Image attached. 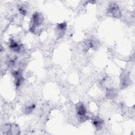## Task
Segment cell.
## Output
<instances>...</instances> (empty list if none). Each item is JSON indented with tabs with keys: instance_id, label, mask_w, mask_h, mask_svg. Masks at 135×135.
Returning <instances> with one entry per match:
<instances>
[{
	"instance_id": "obj_4",
	"label": "cell",
	"mask_w": 135,
	"mask_h": 135,
	"mask_svg": "<svg viewBox=\"0 0 135 135\" xmlns=\"http://www.w3.org/2000/svg\"><path fill=\"white\" fill-rule=\"evenodd\" d=\"M108 13L115 18H120L121 16V11L116 4H112L110 5Z\"/></svg>"
},
{
	"instance_id": "obj_1",
	"label": "cell",
	"mask_w": 135,
	"mask_h": 135,
	"mask_svg": "<svg viewBox=\"0 0 135 135\" xmlns=\"http://www.w3.org/2000/svg\"><path fill=\"white\" fill-rule=\"evenodd\" d=\"M30 31L33 33H35L37 27L42 24L44 21V17L40 13L36 12L33 14L31 21Z\"/></svg>"
},
{
	"instance_id": "obj_2",
	"label": "cell",
	"mask_w": 135,
	"mask_h": 135,
	"mask_svg": "<svg viewBox=\"0 0 135 135\" xmlns=\"http://www.w3.org/2000/svg\"><path fill=\"white\" fill-rule=\"evenodd\" d=\"M75 109L78 115L79 116V118L81 121H85L87 120L88 117L86 115V109L84 105L81 103L79 102L75 105Z\"/></svg>"
},
{
	"instance_id": "obj_9",
	"label": "cell",
	"mask_w": 135,
	"mask_h": 135,
	"mask_svg": "<svg viewBox=\"0 0 135 135\" xmlns=\"http://www.w3.org/2000/svg\"><path fill=\"white\" fill-rule=\"evenodd\" d=\"M9 46V47L14 52H18L21 49V46L13 40H10Z\"/></svg>"
},
{
	"instance_id": "obj_8",
	"label": "cell",
	"mask_w": 135,
	"mask_h": 135,
	"mask_svg": "<svg viewBox=\"0 0 135 135\" xmlns=\"http://www.w3.org/2000/svg\"><path fill=\"white\" fill-rule=\"evenodd\" d=\"M92 123L97 130H100L102 127L103 121L101 118L98 117H96L93 119Z\"/></svg>"
},
{
	"instance_id": "obj_7",
	"label": "cell",
	"mask_w": 135,
	"mask_h": 135,
	"mask_svg": "<svg viewBox=\"0 0 135 135\" xmlns=\"http://www.w3.org/2000/svg\"><path fill=\"white\" fill-rule=\"evenodd\" d=\"M66 28V24L65 23H62L59 24L56 27V33L59 35V37H61L64 34Z\"/></svg>"
},
{
	"instance_id": "obj_3",
	"label": "cell",
	"mask_w": 135,
	"mask_h": 135,
	"mask_svg": "<svg viewBox=\"0 0 135 135\" xmlns=\"http://www.w3.org/2000/svg\"><path fill=\"white\" fill-rule=\"evenodd\" d=\"M4 134H20V130L18 126L15 124H6L3 129Z\"/></svg>"
},
{
	"instance_id": "obj_10",
	"label": "cell",
	"mask_w": 135,
	"mask_h": 135,
	"mask_svg": "<svg viewBox=\"0 0 135 135\" xmlns=\"http://www.w3.org/2000/svg\"><path fill=\"white\" fill-rule=\"evenodd\" d=\"M117 95V92L113 89H109L107 91V97L109 99H113Z\"/></svg>"
},
{
	"instance_id": "obj_11",
	"label": "cell",
	"mask_w": 135,
	"mask_h": 135,
	"mask_svg": "<svg viewBox=\"0 0 135 135\" xmlns=\"http://www.w3.org/2000/svg\"><path fill=\"white\" fill-rule=\"evenodd\" d=\"M35 105L34 104H31L29 106H27L25 108V110H24V113H26V114H29V113H31L33 110L35 108Z\"/></svg>"
},
{
	"instance_id": "obj_5",
	"label": "cell",
	"mask_w": 135,
	"mask_h": 135,
	"mask_svg": "<svg viewBox=\"0 0 135 135\" xmlns=\"http://www.w3.org/2000/svg\"><path fill=\"white\" fill-rule=\"evenodd\" d=\"M121 88L122 89L128 86L130 83L129 75L127 73H123L121 75Z\"/></svg>"
},
{
	"instance_id": "obj_12",
	"label": "cell",
	"mask_w": 135,
	"mask_h": 135,
	"mask_svg": "<svg viewBox=\"0 0 135 135\" xmlns=\"http://www.w3.org/2000/svg\"><path fill=\"white\" fill-rule=\"evenodd\" d=\"M19 11L21 14L25 15L26 14V11L23 7H19Z\"/></svg>"
},
{
	"instance_id": "obj_6",
	"label": "cell",
	"mask_w": 135,
	"mask_h": 135,
	"mask_svg": "<svg viewBox=\"0 0 135 135\" xmlns=\"http://www.w3.org/2000/svg\"><path fill=\"white\" fill-rule=\"evenodd\" d=\"M13 74L15 78V82L16 86H20L22 82L23 81V80L22 73L21 72V71H16L13 72Z\"/></svg>"
}]
</instances>
